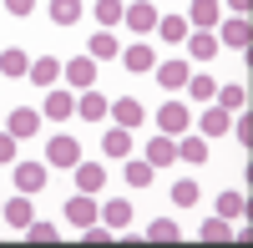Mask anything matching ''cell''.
<instances>
[{
    "label": "cell",
    "instance_id": "cell-11",
    "mask_svg": "<svg viewBox=\"0 0 253 248\" xmlns=\"http://www.w3.org/2000/svg\"><path fill=\"white\" fill-rule=\"evenodd\" d=\"M218 20H223L218 0H193V5H187V26L193 31H218Z\"/></svg>",
    "mask_w": 253,
    "mask_h": 248
},
{
    "label": "cell",
    "instance_id": "cell-39",
    "mask_svg": "<svg viewBox=\"0 0 253 248\" xmlns=\"http://www.w3.org/2000/svg\"><path fill=\"white\" fill-rule=\"evenodd\" d=\"M5 10H10V15H31L36 0H5Z\"/></svg>",
    "mask_w": 253,
    "mask_h": 248
},
{
    "label": "cell",
    "instance_id": "cell-40",
    "mask_svg": "<svg viewBox=\"0 0 253 248\" xmlns=\"http://www.w3.org/2000/svg\"><path fill=\"white\" fill-rule=\"evenodd\" d=\"M223 5L233 10V15H248V10H253V0H223Z\"/></svg>",
    "mask_w": 253,
    "mask_h": 248
},
{
    "label": "cell",
    "instance_id": "cell-30",
    "mask_svg": "<svg viewBox=\"0 0 253 248\" xmlns=\"http://www.w3.org/2000/svg\"><path fill=\"white\" fill-rule=\"evenodd\" d=\"M157 31H162V41H187V15H157Z\"/></svg>",
    "mask_w": 253,
    "mask_h": 248
},
{
    "label": "cell",
    "instance_id": "cell-8",
    "mask_svg": "<svg viewBox=\"0 0 253 248\" xmlns=\"http://www.w3.org/2000/svg\"><path fill=\"white\" fill-rule=\"evenodd\" d=\"M0 218H5L15 233H26V228H31V218H36V208H31V193H15V198H5Z\"/></svg>",
    "mask_w": 253,
    "mask_h": 248
},
{
    "label": "cell",
    "instance_id": "cell-37",
    "mask_svg": "<svg viewBox=\"0 0 253 248\" xmlns=\"http://www.w3.org/2000/svg\"><path fill=\"white\" fill-rule=\"evenodd\" d=\"M172 203H182V208H193V203H198V182H172Z\"/></svg>",
    "mask_w": 253,
    "mask_h": 248
},
{
    "label": "cell",
    "instance_id": "cell-38",
    "mask_svg": "<svg viewBox=\"0 0 253 248\" xmlns=\"http://www.w3.org/2000/svg\"><path fill=\"white\" fill-rule=\"evenodd\" d=\"M15 147H20V137H10V132H0V162H15Z\"/></svg>",
    "mask_w": 253,
    "mask_h": 248
},
{
    "label": "cell",
    "instance_id": "cell-16",
    "mask_svg": "<svg viewBox=\"0 0 253 248\" xmlns=\"http://www.w3.org/2000/svg\"><path fill=\"white\" fill-rule=\"evenodd\" d=\"M5 132H10V137H36V132H41V112H36V107H15V112L5 117Z\"/></svg>",
    "mask_w": 253,
    "mask_h": 248
},
{
    "label": "cell",
    "instance_id": "cell-26",
    "mask_svg": "<svg viewBox=\"0 0 253 248\" xmlns=\"http://www.w3.org/2000/svg\"><path fill=\"white\" fill-rule=\"evenodd\" d=\"M31 71V56L20 51V46H5L0 51V76H26Z\"/></svg>",
    "mask_w": 253,
    "mask_h": 248
},
{
    "label": "cell",
    "instance_id": "cell-1",
    "mask_svg": "<svg viewBox=\"0 0 253 248\" xmlns=\"http://www.w3.org/2000/svg\"><path fill=\"white\" fill-rule=\"evenodd\" d=\"M218 46H233V51H243L248 56V41H253V26H248V15H228V20H218Z\"/></svg>",
    "mask_w": 253,
    "mask_h": 248
},
{
    "label": "cell",
    "instance_id": "cell-33",
    "mask_svg": "<svg viewBox=\"0 0 253 248\" xmlns=\"http://www.w3.org/2000/svg\"><path fill=\"white\" fill-rule=\"evenodd\" d=\"M147 238H152V243H177L182 228H177L172 218H157V223H147Z\"/></svg>",
    "mask_w": 253,
    "mask_h": 248
},
{
    "label": "cell",
    "instance_id": "cell-2",
    "mask_svg": "<svg viewBox=\"0 0 253 248\" xmlns=\"http://www.w3.org/2000/svg\"><path fill=\"white\" fill-rule=\"evenodd\" d=\"M66 223H71V228H91V223H101V203H96V193H71V203H66Z\"/></svg>",
    "mask_w": 253,
    "mask_h": 248
},
{
    "label": "cell",
    "instance_id": "cell-24",
    "mask_svg": "<svg viewBox=\"0 0 253 248\" xmlns=\"http://www.w3.org/2000/svg\"><path fill=\"white\" fill-rule=\"evenodd\" d=\"M218 218H228V223L243 218V223H248V198H243V193H233V188L218 193Z\"/></svg>",
    "mask_w": 253,
    "mask_h": 248
},
{
    "label": "cell",
    "instance_id": "cell-18",
    "mask_svg": "<svg viewBox=\"0 0 253 248\" xmlns=\"http://www.w3.org/2000/svg\"><path fill=\"white\" fill-rule=\"evenodd\" d=\"M147 162H152V167H167V162H177V137L157 132L152 142H147Z\"/></svg>",
    "mask_w": 253,
    "mask_h": 248
},
{
    "label": "cell",
    "instance_id": "cell-36",
    "mask_svg": "<svg viewBox=\"0 0 253 248\" xmlns=\"http://www.w3.org/2000/svg\"><path fill=\"white\" fill-rule=\"evenodd\" d=\"M26 238H31V243H56V223H41V218H31Z\"/></svg>",
    "mask_w": 253,
    "mask_h": 248
},
{
    "label": "cell",
    "instance_id": "cell-15",
    "mask_svg": "<svg viewBox=\"0 0 253 248\" xmlns=\"http://www.w3.org/2000/svg\"><path fill=\"white\" fill-rule=\"evenodd\" d=\"M107 117L117 122V127L132 132L137 122H142V101H137V96H117V101H107Z\"/></svg>",
    "mask_w": 253,
    "mask_h": 248
},
{
    "label": "cell",
    "instance_id": "cell-7",
    "mask_svg": "<svg viewBox=\"0 0 253 248\" xmlns=\"http://www.w3.org/2000/svg\"><path fill=\"white\" fill-rule=\"evenodd\" d=\"M51 182V167H41V162H15V193H41Z\"/></svg>",
    "mask_w": 253,
    "mask_h": 248
},
{
    "label": "cell",
    "instance_id": "cell-17",
    "mask_svg": "<svg viewBox=\"0 0 253 248\" xmlns=\"http://www.w3.org/2000/svg\"><path fill=\"white\" fill-rule=\"evenodd\" d=\"M101 152H107L112 162H126V157H132V132H126V127H107V137H101Z\"/></svg>",
    "mask_w": 253,
    "mask_h": 248
},
{
    "label": "cell",
    "instance_id": "cell-9",
    "mask_svg": "<svg viewBox=\"0 0 253 248\" xmlns=\"http://www.w3.org/2000/svg\"><path fill=\"white\" fill-rule=\"evenodd\" d=\"M41 112H46L51 122H66V117H76V91H66V86H51V91H46V101H41Z\"/></svg>",
    "mask_w": 253,
    "mask_h": 248
},
{
    "label": "cell",
    "instance_id": "cell-12",
    "mask_svg": "<svg viewBox=\"0 0 253 248\" xmlns=\"http://www.w3.org/2000/svg\"><path fill=\"white\" fill-rule=\"evenodd\" d=\"M122 20H126V31L147 36V31H157V5H147V0H132V5L122 10Z\"/></svg>",
    "mask_w": 253,
    "mask_h": 248
},
{
    "label": "cell",
    "instance_id": "cell-13",
    "mask_svg": "<svg viewBox=\"0 0 253 248\" xmlns=\"http://www.w3.org/2000/svg\"><path fill=\"white\" fill-rule=\"evenodd\" d=\"M71 172H76V193H101V188H107V167H101V162H86V157H81Z\"/></svg>",
    "mask_w": 253,
    "mask_h": 248
},
{
    "label": "cell",
    "instance_id": "cell-27",
    "mask_svg": "<svg viewBox=\"0 0 253 248\" xmlns=\"http://www.w3.org/2000/svg\"><path fill=\"white\" fill-rule=\"evenodd\" d=\"M117 51H122V46H117V36H112V31H96V36L86 41V56H91V61H112Z\"/></svg>",
    "mask_w": 253,
    "mask_h": 248
},
{
    "label": "cell",
    "instance_id": "cell-25",
    "mask_svg": "<svg viewBox=\"0 0 253 248\" xmlns=\"http://www.w3.org/2000/svg\"><path fill=\"white\" fill-rule=\"evenodd\" d=\"M122 10H126V0H96V5H91V15H96V26H101V31L122 26Z\"/></svg>",
    "mask_w": 253,
    "mask_h": 248
},
{
    "label": "cell",
    "instance_id": "cell-14",
    "mask_svg": "<svg viewBox=\"0 0 253 248\" xmlns=\"http://www.w3.org/2000/svg\"><path fill=\"white\" fill-rule=\"evenodd\" d=\"M152 71H157L162 91H177V86H187V76H193V61H162V66H152Z\"/></svg>",
    "mask_w": 253,
    "mask_h": 248
},
{
    "label": "cell",
    "instance_id": "cell-5",
    "mask_svg": "<svg viewBox=\"0 0 253 248\" xmlns=\"http://www.w3.org/2000/svg\"><path fill=\"white\" fill-rule=\"evenodd\" d=\"M182 46H187V61H193V66H208V61L218 56V36L213 31H187Z\"/></svg>",
    "mask_w": 253,
    "mask_h": 248
},
{
    "label": "cell",
    "instance_id": "cell-31",
    "mask_svg": "<svg viewBox=\"0 0 253 248\" xmlns=\"http://www.w3.org/2000/svg\"><path fill=\"white\" fill-rule=\"evenodd\" d=\"M152 172H157V167H152V162H147V157H142V162H126V167H122L126 188H147V182H152Z\"/></svg>",
    "mask_w": 253,
    "mask_h": 248
},
{
    "label": "cell",
    "instance_id": "cell-10",
    "mask_svg": "<svg viewBox=\"0 0 253 248\" xmlns=\"http://www.w3.org/2000/svg\"><path fill=\"white\" fill-rule=\"evenodd\" d=\"M193 127H198L208 142H213V137H223L228 127H233V112H223L218 101H208V107H203V122H193Z\"/></svg>",
    "mask_w": 253,
    "mask_h": 248
},
{
    "label": "cell",
    "instance_id": "cell-22",
    "mask_svg": "<svg viewBox=\"0 0 253 248\" xmlns=\"http://www.w3.org/2000/svg\"><path fill=\"white\" fill-rule=\"evenodd\" d=\"M187 96H193L198 107H208V101L218 96V81L208 76V71H193V76H187Z\"/></svg>",
    "mask_w": 253,
    "mask_h": 248
},
{
    "label": "cell",
    "instance_id": "cell-21",
    "mask_svg": "<svg viewBox=\"0 0 253 248\" xmlns=\"http://www.w3.org/2000/svg\"><path fill=\"white\" fill-rule=\"evenodd\" d=\"M101 223L112 233H126L132 228V203H101Z\"/></svg>",
    "mask_w": 253,
    "mask_h": 248
},
{
    "label": "cell",
    "instance_id": "cell-3",
    "mask_svg": "<svg viewBox=\"0 0 253 248\" xmlns=\"http://www.w3.org/2000/svg\"><path fill=\"white\" fill-rule=\"evenodd\" d=\"M46 162H51V167H76V162H81V142L76 137H66V132H56L51 142H46Z\"/></svg>",
    "mask_w": 253,
    "mask_h": 248
},
{
    "label": "cell",
    "instance_id": "cell-34",
    "mask_svg": "<svg viewBox=\"0 0 253 248\" xmlns=\"http://www.w3.org/2000/svg\"><path fill=\"white\" fill-rule=\"evenodd\" d=\"M208 243H223V238H233V223L228 218H203V228H198Z\"/></svg>",
    "mask_w": 253,
    "mask_h": 248
},
{
    "label": "cell",
    "instance_id": "cell-32",
    "mask_svg": "<svg viewBox=\"0 0 253 248\" xmlns=\"http://www.w3.org/2000/svg\"><path fill=\"white\" fill-rule=\"evenodd\" d=\"M51 20L56 26H76L81 20V0H51Z\"/></svg>",
    "mask_w": 253,
    "mask_h": 248
},
{
    "label": "cell",
    "instance_id": "cell-29",
    "mask_svg": "<svg viewBox=\"0 0 253 248\" xmlns=\"http://www.w3.org/2000/svg\"><path fill=\"white\" fill-rule=\"evenodd\" d=\"M213 101H218L223 112H243V107H248V91L238 86V81H228V86H218V96H213Z\"/></svg>",
    "mask_w": 253,
    "mask_h": 248
},
{
    "label": "cell",
    "instance_id": "cell-20",
    "mask_svg": "<svg viewBox=\"0 0 253 248\" xmlns=\"http://www.w3.org/2000/svg\"><path fill=\"white\" fill-rule=\"evenodd\" d=\"M26 76L36 81V86H46V91H51V86H56V76H61V61H56V56H36Z\"/></svg>",
    "mask_w": 253,
    "mask_h": 248
},
{
    "label": "cell",
    "instance_id": "cell-41",
    "mask_svg": "<svg viewBox=\"0 0 253 248\" xmlns=\"http://www.w3.org/2000/svg\"><path fill=\"white\" fill-rule=\"evenodd\" d=\"M0 208H5V203H0Z\"/></svg>",
    "mask_w": 253,
    "mask_h": 248
},
{
    "label": "cell",
    "instance_id": "cell-19",
    "mask_svg": "<svg viewBox=\"0 0 253 248\" xmlns=\"http://www.w3.org/2000/svg\"><path fill=\"white\" fill-rule=\"evenodd\" d=\"M177 162H208V137L203 132H182L177 137Z\"/></svg>",
    "mask_w": 253,
    "mask_h": 248
},
{
    "label": "cell",
    "instance_id": "cell-6",
    "mask_svg": "<svg viewBox=\"0 0 253 248\" xmlns=\"http://www.w3.org/2000/svg\"><path fill=\"white\" fill-rule=\"evenodd\" d=\"M157 127H162L167 137H182V132H193V112H187L182 101H167V107L157 112Z\"/></svg>",
    "mask_w": 253,
    "mask_h": 248
},
{
    "label": "cell",
    "instance_id": "cell-35",
    "mask_svg": "<svg viewBox=\"0 0 253 248\" xmlns=\"http://www.w3.org/2000/svg\"><path fill=\"white\" fill-rule=\"evenodd\" d=\"M228 132H233V137L243 142V147L253 142V117H248V107H243V112H233V127H228Z\"/></svg>",
    "mask_w": 253,
    "mask_h": 248
},
{
    "label": "cell",
    "instance_id": "cell-28",
    "mask_svg": "<svg viewBox=\"0 0 253 248\" xmlns=\"http://www.w3.org/2000/svg\"><path fill=\"white\" fill-rule=\"evenodd\" d=\"M122 61H126V71H137V76L157 66V56H152V46H142V41H137V46H126V56H122Z\"/></svg>",
    "mask_w": 253,
    "mask_h": 248
},
{
    "label": "cell",
    "instance_id": "cell-23",
    "mask_svg": "<svg viewBox=\"0 0 253 248\" xmlns=\"http://www.w3.org/2000/svg\"><path fill=\"white\" fill-rule=\"evenodd\" d=\"M76 112L86 117V122H101V117H107V96H101L96 86H86V91L76 96Z\"/></svg>",
    "mask_w": 253,
    "mask_h": 248
},
{
    "label": "cell",
    "instance_id": "cell-4",
    "mask_svg": "<svg viewBox=\"0 0 253 248\" xmlns=\"http://www.w3.org/2000/svg\"><path fill=\"white\" fill-rule=\"evenodd\" d=\"M61 76H66L76 91H86V86H96V61L91 56H71V61H61Z\"/></svg>",
    "mask_w": 253,
    "mask_h": 248
}]
</instances>
